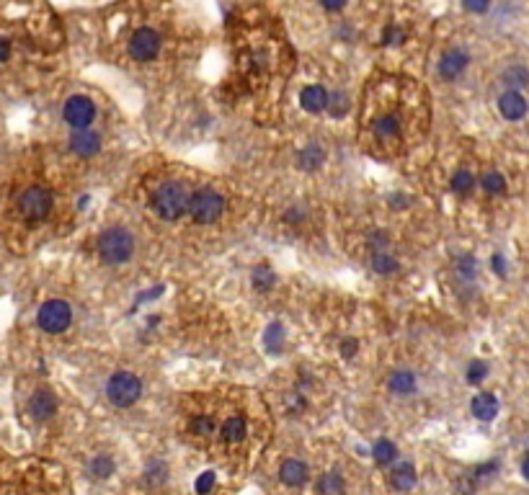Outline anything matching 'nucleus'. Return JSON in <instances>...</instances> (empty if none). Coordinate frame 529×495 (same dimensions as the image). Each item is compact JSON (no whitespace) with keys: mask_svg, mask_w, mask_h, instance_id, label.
Returning <instances> with one entry per match:
<instances>
[{"mask_svg":"<svg viewBox=\"0 0 529 495\" xmlns=\"http://www.w3.org/2000/svg\"><path fill=\"white\" fill-rule=\"evenodd\" d=\"M279 478H282L284 485L297 487V485H302V482L308 480V467H305V464H302L299 459H287L282 464V472H279Z\"/></svg>","mask_w":529,"mask_h":495,"instance_id":"nucleus-18","label":"nucleus"},{"mask_svg":"<svg viewBox=\"0 0 529 495\" xmlns=\"http://www.w3.org/2000/svg\"><path fill=\"white\" fill-rule=\"evenodd\" d=\"M325 10H341L346 6V0H320Z\"/></svg>","mask_w":529,"mask_h":495,"instance_id":"nucleus-40","label":"nucleus"},{"mask_svg":"<svg viewBox=\"0 0 529 495\" xmlns=\"http://www.w3.org/2000/svg\"><path fill=\"white\" fill-rule=\"evenodd\" d=\"M62 116L73 129H88L96 119V103L88 96H70L62 106Z\"/></svg>","mask_w":529,"mask_h":495,"instance_id":"nucleus-9","label":"nucleus"},{"mask_svg":"<svg viewBox=\"0 0 529 495\" xmlns=\"http://www.w3.org/2000/svg\"><path fill=\"white\" fill-rule=\"evenodd\" d=\"M274 282H276V276H274V271L269 266H256V268H253V287H256L258 291L271 289Z\"/></svg>","mask_w":529,"mask_h":495,"instance_id":"nucleus-28","label":"nucleus"},{"mask_svg":"<svg viewBox=\"0 0 529 495\" xmlns=\"http://www.w3.org/2000/svg\"><path fill=\"white\" fill-rule=\"evenodd\" d=\"M429 121L426 96L408 77L372 80L359 116L362 147L375 158H395L419 139Z\"/></svg>","mask_w":529,"mask_h":495,"instance_id":"nucleus-1","label":"nucleus"},{"mask_svg":"<svg viewBox=\"0 0 529 495\" xmlns=\"http://www.w3.org/2000/svg\"><path fill=\"white\" fill-rule=\"evenodd\" d=\"M488 376V364L486 361H472L468 367V382L470 384H478V382H483Z\"/></svg>","mask_w":529,"mask_h":495,"instance_id":"nucleus-30","label":"nucleus"},{"mask_svg":"<svg viewBox=\"0 0 529 495\" xmlns=\"http://www.w3.org/2000/svg\"><path fill=\"white\" fill-rule=\"evenodd\" d=\"M498 112H501L504 119L519 121V119L527 116L529 103H527V98L519 93V91H506V93H501V98H498Z\"/></svg>","mask_w":529,"mask_h":495,"instance_id":"nucleus-12","label":"nucleus"},{"mask_svg":"<svg viewBox=\"0 0 529 495\" xmlns=\"http://www.w3.org/2000/svg\"><path fill=\"white\" fill-rule=\"evenodd\" d=\"M521 475H524V480H529V454L524 457V462H521Z\"/></svg>","mask_w":529,"mask_h":495,"instance_id":"nucleus-42","label":"nucleus"},{"mask_svg":"<svg viewBox=\"0 0 529 495\" xmlns=\"http://www.w3.org/2000/svg\"><path fill=\"white\" fill-rule=\"evenodd\" d=\"M372 268H375L377 273H382V276H387V273H395L401 266H398V261H395L387 250H377V253H372Z\"/></svg>","mask_w":529,"mask_h":495,"instance_id":"nucleus-24","label":"nucleus"},{"mask_svg":"<svg viewBox=\"0 0 529 495\" xmlns=\"http://www.w3.org/2000/svg\"><path fill=\"white\" fill-rule=\"evenodd\" d=\"M132 253H135V238L127 227H109L98 235V258L103 264H127Z\"/></svg>","mask_w":529,"mask_h":495,"instance_id":"nucleus-3","label":"nucleus"},{"mask_svg":"<svg viewBox=\"0 0 529 495\" xmlns=\"http://www.w3.org/2000/svg\"><path fill=\"white\" fill-rule=\"evenodd\" d=\"M390 204H393L395 209H405V206L410 204V199L405 197V194H393V197H390Z\"/></svg>","mask_w":529,"mask_h":495,"instance_id":"nucleus-38","label":"nucleus"},{"mask_svg":"<svg viewBox=\"0 0 529 495\" xmlns=\"http://www.w3.org/2000/svg\"><path fill=\"white\" fill-rule=\"evenodd\" d=\"M341 487H343L341 485V478H338L336 472H331V475H328V478L320 482V490H325L328 495H338V493H341Z\"/></svg>","mask_w":529,"mask_h":495,"instance_id":"nucleus-32","label":"nucleus"},{"mask_svg":"<svg viewBox=\"0 0 529 495\" xmlns=\"http://www.w3.org/2000/svg\"><path fill=\"white\" fill-rule=\"evenodd\" d=\"M504 83L509 86V91H519L529 83V70L524 65H512L504 73Z\"/></svg>","mask_w":529,"mask_h":495,"instance_id":"nucleus-22","label":"nucleus"},{"mask_svg":"<svg viewBox=\"0 0 529 495\" xmlns=\"http://www.w3.org/2000/svg\"><path fill=\"white\" fill-rule=\"evenodd\" d=\"M297 162L302 171H318L325 162V150L320 145H308L297 155Z\"/></svg>","mask_w":529,"mask_h":495,"instance_id":"nucleus-20","label":"nucleus"},{"mask_svg":"<svg viewBox=\"0 0 529 495\" xmlns=\"http://www.w3.org/2000/svg\"><path fill=\"white\" fill-rule=\"evenodd\" d=\"M472 186H475V176H472L470 171H465V168H460V171L452 176V191L454 194L465 197V194L472 191Z\"/></svg>","mask_w":529,"mask_h":495,"instance_id":"nucleus-27","label":"nucleus"},{"mask_svg":"<svg viewBox=\"0 0 529 495\" xmlns=\"http://www.w3.org/2000/svg\"><path fill=\"white\" fill-rule=\"evenodd\" d=\"M475 266L478 264H475V258L472 256H462L460 258V268H457V271H460L465 279H472V276H475Z\"/></svg>","mask_w":529,"mask_h":495,"instance_id":"nucleus-35","label":"nucleus"},{"mask_svg":"<svg viewBox=\"0 0 529 495\" xmlns=\"http://www.w3.org/2000/svg\"><path fill=\"white\" fill-rule=\"evenodd\" d=\"M91 472H94L96 478H109L111 472H114V462H111V457H106V454L96 457V459L91 462Z\"/></svg>","mask_w":529,"mask_h":495,"instance_id":"nucleus-29","label":"nucleus"},{"mask_svg":"<svg viewBox=\"0 0 529 495\" xmlns=\"http://www.w3.org/2000/svg\"><path fill=\"white\" fill-rule=\"evenodd\" d=\"M188 434L204 436V439L207 436H212L214 434V418L212 416H204V413H202V416H194L191 423H188Z\"/></svg>","mask_w":529,"mask_h":495,"instance_id":"nucleus-26","label":"nucleus"},{"mask_svg":"<svg viewBox=\"0 0 529 495\" xmlns=\"http://www.w3.org/2000/svg\"><path fill=\"white\" fill-rule=\"evenodd\" d=\"M264 346L269 353H282V346H284V328L282 323H271L269 328H266V333H264Z\"/></svg>","mask_w":529,"mask_h":495,"instance_id":"nucleus-21","label":"nucleus"},{"mask_svg":"<svg viewBox=\"0 0 529 495\" xmlns=\"http://www.w3.org/2000/svg\"><path fill=\"white\" fill-rule=\"evenodd\" d=\"M387 243H390V238H387L382 230H372V232H369V247H372V253H377V250L387 247Z\"/></svg>","mask_w":529,"mask_h":495,"instance_id":"nucleus-33","label":"nucleus"},{"mask_svg":"<svg viewBox=\"0 0 529 495\" xmlns=\"http://www.w3.org/2000/svg\"><path fill=\"white\" fill-rule=\"evenodd\" d=\"M491 266H493V271L498 273V276H506V258L501 256V253H493V258H491Z\"/></svg>","mask_w":529,"mask_h":495,"instance_id":"nucleus-37","label":"nucleus"},{"mask_svg":"<svg viewBox=\"0 0 529 495\" xmlns=\"http://www.w3.org/2000/svg\"><path fill=\"white\" fill-rule=\"evenodd\" d=\"M470 410L478 420H493L498 416V397L493 393H478L470 402Z\"/></svg>","mask_w":529,"mask_h":495,"instance_id":"nucleus-16","label":"nucleus"},{"mask_svg":"<svg viewBox=\"0 0 529 495\" xmlns=\"http://www.w3.org/2000/svg\"><path fill=\"white\" fill-rule=\"evenodd\" d=\"M387 390L393 395H410L416 390V374L410 369H398L387 379Z\"/></svg>","mask_w":529,"mask_h":495,"instance_id":"nucleus-17","label":"nucleus"},{"mask_svg":"<svg viewBox=\"0 0 529 495\" xmlns=\"http://www.w3.org/2000/svg\"><path fill=\"white\" fill-rule=\"evenodd\" d=\"M328 112L333 114V116H343L346 114V93H331L328 96Z\"/></svg>","mask_w":529,"mask_h":495,"instance_id":"nucleus-31","label":"nucleus"},{"mask_svg":"<svg viewBox=\"0 0 529 495\" xmlns=\"http://www.w3.org/2000/svg\"><path fill=\"white\" fill-rule=\"evenodd\" d=\"M341 353L346 356V359H349V356H354V353H357V341H354V338H349V341H343V343H341Z\"/></svg>","mask_w":529,"mask_h":495,"instance_id":"nucleus-39","label":"nucleus"},{"mask_svg":"<svg viewBox=\"0 0 529 495\" xmlns=\"http://www.w3.org/2000/svg\"><path fill=\"white\" fill-rule=\"evenodd\" d=\"M372 457H375L377 464H390V462H395V457H398V446H395L393 441L382 439V441H377L375 444Z\"/></svg>","mask_w":529,"mask_h":495,"instance_id":"nucleus-25","label":"nucleus"},{"mask_svg":"<svg viewBox=\"0 0 529 495\" xmlns=\"http://www.w3.org/2000/svg\"><path fill=\"white\" fill-rule=\"evenodd\" d=\"M161 52V34L150 29V26H142L137 29L132 39H129V57L137 62H150L158 57Z\"/></svg>","mask_w":529,"mask_h":495,"instance_id":"nucleus-8","label":"nucleus"},{"mask_svg":"<svg viewBox=\"0 0 529 495\" xmlns=\"http://www.w3.org/2000/svg\"><path fill=\"white\" fill-rule=\"evenodd\" d=\"M480 186H483L486 194L498 197V194H504L506 191V178L498 171H486L483 173V178H480Z\"/></svg>","mask_w":529,"mask_h":495,"instance_id":"nucleus-23","label":"nucleus"},{"mask_svg":"<svg viewBox=\"0 0 529 495\" xmlns=\"http://www.w3.org/2000/svg\"><path fill=\"white\" fill-rule=\"evenodd\" d=\"M188 191L181 181H163L161 186L153 191L150 204H153L155 214L165 220V222H176L181 214L188 212Z\"/></svg>","mask_w":529,"mask_h":495,"instance_id":"nucleus-2","label":"nucleus"},{"mask_svg":"<svg viewBox=\"0 0 529 495\" xmlns=\"http://www.w3.org/2000/svg\"><path fill=\"white\" fill-rule=\"evenodd\" d=\"M70 150L80 158H91L101 150V135L94 132V129H73V135H70Z\"/></svg>","mask_w":529,"mask_h":495,"instance_id":"nucleus-10","label":"nucleus"},{"mask_svg":"<svg viewBox=\"0 0 529 495\" xmlns=\"http://www.w3.org/2000/svg\"><path fill=\"white\" fill-rule=\"evenodd\" d=\"M462 6L470 10V13H486L491 8V0H462Z\"/></svg>","mask_w":529,"mask_h":495,"instance_id":"nucleus-36","label":"nucleus"},{"mask_svg":"<svg viewBox=\"0 0 529 495\" xmlns=\"http://www.w3.org/2000/svg\"><path fill=\"white\" fill-rule=\"evenodd\" d=\"M142 395V382L140 376L132 374V372H117L111 376L109 384H106V397H109L117 408H129L135 405Z\"/></svg>","mask_w":529,"mask_h":495,"instance_id":"nucleus-5","label":"nucleus"},{"mask_svg":"<svg viewBox=\"0 0 529 495\" xmlns=\"http://www.w3.org/2000/svg\"><path fill=\"white\" fill-rule=\"evenodd\" d=\"M470 65V57H468V52H462V50H449V52H444V57L439 60V75L444 77V80H457V77L468 70Z\"/></svg>","mask_w":529,"mask_h":495,"instance_id":"nucleus-11","label":"nucleus"},{"mask_svg":"<svg viewBox=\"0 0 529 495\" xmlns=\"http://www.w3.org/2000/svg\"><path fill=\"white\" fill-rule=\"evenodd\" d=\"M29 413L34 416L36 420H47L57 413V397L52 390H36L29 400Z\"/></svg>","mask_w":529,"mask_h":495,"instance_id":"nucleus-13","label":"nucleus"},{"mask_svg":"<svg viewBox=\"0 0 529 495\" xmlns=\"http://www.w3.org/2000/svg\"><path fill=\"white\" fill-rule=\"evenodd\" d=\"M194 487H197L199 495L209 493V490L214 487V472H202V475L197 478V485H194Z\"/></svg>","mask_w":529,"mask_h":495,"instance_id":"nucleus-34","label":"nucleus"},{"mask_svg":"<svg viewBox=\"0 0 529 495\" xmlns=\"http://www.w3.org/2000/svg\"><path fill=\"white\" fill-rule=\"evenodd\" d=\"M328 91L323 86H308L302 88V93H299V103H302V109L310 114H320L323 109H328Z\"/></svg>","mask_w":529,"mask_h":495,"instance_id":"nucleus-15","label":"nucleus"},{"mask_svg":"<svg viewBox=\"0 0 529 495\" xmlns=\"http://www.w3.org/2000/svg\"><path fill=\"white\" fill-rule=\"evenodd\" d=\"M10 54V42L8 39H0V62H6Z\"/></svg>","mask_w":529,"mask_h":495,"instance_id":"nucleus-41","label":"nucleus"},{"mask_svg":"<svg viewBox=\"0 0 529 495\" xmlns=\"http://www.w3.org/2000/svg\"><path fill=\"white\" fill-rule=\"evenodd\" d=\"M246 436H248V423L243 416H230V418L222 420L220 439L225 444H240V441H246Z\"/></svg>","mask_w":529,"mask_h":495,"instance_id":"nucleus-14","label":"nucleus"},{"mask_svg":"<svg viewBox=\"0 0 529 495\" xmlns=\"http://www.w3.org/2000/svg\"><path fill=\"white\" fill-rule=\"evenodd\" d=\"M225 212V199L214 188H199L188 199V214L197 224H214Z\"/></svg>","mask_w":529,"mask_h":495,"instance_id":"nucleus-4","label":"nucleus"},{"mask_svg":"<svg viewBox=\"0 0 529 495\" xmlns=\"http://www.w3.org/2000/svg\"><path fill=\"white\" fill-rule=\"evenodd\" d=\"M390 485H393L395 490H410V487L416 485V470H413V464L401 462V464L390 472Z\"/></svg>","mask_w":529,"mask_h":495,"instance_id":"nucleus-19","label":"nucleus"},{"mask_svg":"<svg viewBox=\"0 0 529 495\" xmlns=\"http://www.w3.org/2000/svg\"><path fill=\"white\" fill-rule=\"evenodd\" d=\"M18 212L24 214L29 222H39L52 212V191L47 186H29L18 197Z\"/></svg>","mask_w":529,"mask_h":495,"instance_id":"nucleus-7","label":"nucleus"},{"mask_svg":"<svg viewBox=\"0 0 529 495\" xmlns=\"http://www.w3.org/2000/svg\"><path fill=\"white\" fill-rule=\"evenodd\" d=\"M70 323H73V310L65 299H50L36 312V325L44 333H62L70 328Z\"/></svg>","mask_w":529,"mask_h":495,"instance_id":"nucleus-6","label":"nucleus"}]
</instances>
